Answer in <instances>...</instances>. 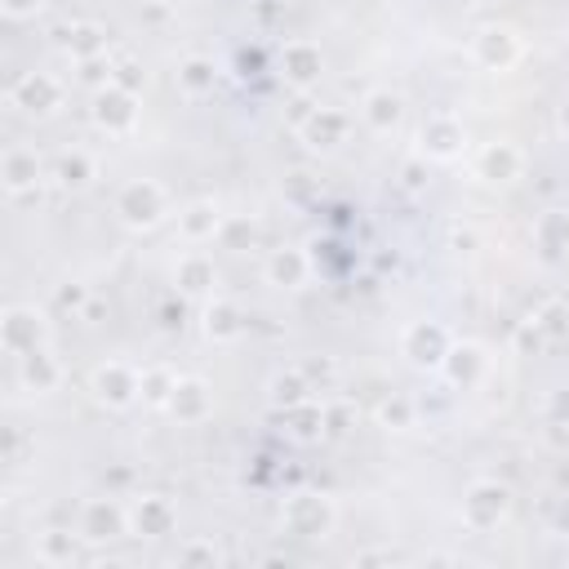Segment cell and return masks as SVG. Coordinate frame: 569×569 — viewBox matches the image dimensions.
<instances>
[{
	"label": "cell",
	"mask_w": 569,
	"mask_h": 569,
	"mask_svg": "<svg viewBox=\"0 0 569 569\" xmlns=\"http://www.w3.org/2000/svg\"><path fill=\"white\" fill-rule=\"evenodd\" d=\"M62 49L71 53V62L102 58V53H107V27H98V22H71V27L62 31Z\"/></svg>",
	"instance_id": "obj_26"
},
{
	"label": "cell",
	"mask_w": 569,
	"mask_h": 569,
	"mask_svg": "<svg viewBox=\"0 0 569 569\" xmlns=\"http://www.w3.org/2000/svg\"><path fill=\"white\" fill-rule=\"evenodd\" d=\"M58 307H62V311H76V316H84V307H89V289H84L80 280H67V284L58 289Z\"/></svg>",
	"instance_id": "obj_37"
},
{
	"label": "cell",
	"mask_w": 569,
	"mask_h": 569,
	"mask_svg": "<svg viewBox=\"0 0 569 569\" xmlns=\"http://www.w3.org/2000/svg\"><path fill=\"white\" fill-rule=\"evenodd\" d=\"M440 373L449 387H476L485 373H489V356L480 342H453L449 356L440 360Z\"/></svg>",
	"instance_id": "obj_23"
},
{
	"label": "cell",
	"mask_w": 569,
	"mask_h": 569,
	"mask_svg": "<svg viewBox=\"0 0 569 569\" xmlns=\"http://www.w3.org/2000/svg\"><path fill=\"white\" fill-rule=\"evenodd\" d=\"M347 133H351V116L338 107H316L298 124V138L307 151H338L347 142Z\"/></svg>",
	"instance_id": "obj_12"
},
{
	"label": "cell",
	"mask_w": 569,
	"mask_h": 569,
	"mask_svg": "<svg viewBox=\"0 0 569 569\" xmlns=\"http://www.w3.org/2000/svg\"><path fill=\"white\" fill-rule=\"evenodd\" d=\"M173 284H178V293H187V298H213V284H218L213 258L200 253V249H187V253L178 258V267H173Z\"/></svg>",
	"instance_id": "obj_24"
},
{
	"label": "cell",
	"mask_w": 569,
	"mask_h": 569,
	"mask_svg": "<svg viewBox=\"0 0 569 569\" xmlns=\"http://www.w3.org/2000/svg\"><path fill=\"white\" fill-rule=\"evenodd\" d=\"M218 240H222L227 249H244V244L253 240V218H244V213H227V222H222Z\"/></svg>",
	"instance_id": "obj_36"
},
{
	"label": "cell",
	"mask_w": 569,
	"mask_h": 569,
	"mask_svg": "<svg viewBox=\"0 0 569 569\" xmlns=\"http://www.w3.org/2000/svg\"><path fill=\"white\" fill-rule=\"evenodd\" d=\"M53 178H58V187H67V191H80V187H89V182L98 178V164H93V156H89V151L71 147V151H62V156H58V164H53Z\"/></svg>",
	"instance_id": "obj_29"
},
{
	"label": "cell",
	"mask_w": 569,
	"mask_h": 569,
	"mask_svg": "<svg viewBox=\"0 0 569 569\" xmlns=\"http://www.w3.org/2000/svg\"><path fill=\"white\" fill-rule=\"evenodd\" d=\"M413 400L409 396H387L382 405H378V422L387 427V431H409L413 427Z\"/></svg>",
	"instance_id": "obj_34"
},
{
	"label": "cell",
	"mask_w": 569,
	"mask_h": 569,
	"mask_svg": "<svg viewBox=\"0 0 569 569\" xmlns=\"http://www.w3.org/2000/svg\"><path fill=\"white\" fill-rule=\"evenodd\" d=\"M18 382H22L27 391H36V396L58 391V382H62V365H58V356H53L49 347H36V351L18 356Z\"/></svg>",
	"instance_id": "obj_25"
},
{
	"label": "cell",
	"mask_w": 569,
	"mask_h": 569,
	"mask_svg": "<svg viewBox=\"0 0 569 569\" xmlns=\"http://www.w3.org/2000/svg\"><path fill=\"white\" fill-rule=\"evenodd\" d=\"M280 76L293 89H311L325 76V49L316 40H284V49H280Z\"/></svg>",
	"instance_id": "obj_16"
},
{
	"label": "cell",
	"mask_w": 569,
	"mask_h": 569,
	"mask_svg": "<svg viewBox=\"0 0 569 569\" xmlns=\"http://www.w3.org/2000/svg\"><path fill=\"white\" fill-rule=\"evenodd\" d=\"M80 533H71V529H49V533H40V542H36V560L40 565H71L76 556H80Z\"/></svg>",
	"instance_id": "obj_30"
},
{
	"label": "cell",
	"mask_w": 569,
	"mask_h": 569,
	"mask_svg": "<svg viewBox=\"0 0 569 569\" xmlns=\"http://www.w3.org/2000/svg\"><path fill=\"white\" fill-rule=\"evenodd\" d=\"M76 533L89 542V547H107L116 538L129 533V507L116 502V498H89L76 516Z\"/></svg>",
	"instance_id": "obj_9"
},
{
	"label": "cell",
	"mask_w": 569,
	"mask_h": 569,
	"mask_svg": "<svg viewBox=\"0 0 569 569\" xmlns=\"http://www.w3.org/2000/svg\"><path fill=\"white\" fill-rule=\"evenodd\" d=\"M449 347H453V338H449V329L440 320H409L405 333H400V356L413 369H440Z\"/></svg>",
	"instance_id": "obj_10"
},
{
	"label": "cell",
	"mask_w": 569,
	"mask_h": 569,
	"mask_svg": "<svg viewBox=\"0 0 569 569\" xmlns=\"http://www.w3.org/2000/svg\"><path fill=\"white\" fill-rule=\"evenodd\" d=\"M178 529V507L164 493H138L129 502V533L138 538H164Z\"/></svg>",
	"instance_id": "obj_14"
},
{
	"label": "cell",
	"mask_w": 569,
	"mask_h": 569,
	"mask_svg": "<svg viewBox=\"0 0 569 569\" xmlns=\"http://www.w3.org/2000/svg\"><path fill=\"white\" fill-rule=\"evenodd\" d=\"M173 382H178V373H169V369H142V405H156V409H164L169 405V396H173Z\"/></svg>",
	"instance_id": "obj_33"
},
{
	"label": "cell",
	"mask_w": 569,
	"mask_h": 569,
	"mask_svg": "<svg viewBox=\"0 0 569 569\" xmlns=\"http://www.w3.org/2000/svg\"><path fill=\"white\" fill-rule=\"evenodd\" d=\"M178 422H187V427H196V422H204L209 413H213V387L204 382V378H191V373H182L178 382H173V396H169V405H164Z\"/></svg>",
	"instance_id": "obj_18"
},
{
	"label": "cell",
	"mask_w": 569,
	"mask_h": 569,
	"mask_svg": "<svg viewBox=\"0 0 569 569\" xmlns=\"http://www.w3.org/2000/svg\"><path fill=\"white\" fill-rule=\"evenodd\" d=\"M507 511H511V489H507L502 480L480 476V480L467 485V493H462V525H467L471 533L498 529V525L507 520Z\"/></svg>",
	"instance_id": "obj_4"
},
{
	"label": "cell",
	"mask_w": 569,
	"mask_h": 569,
	"mask_svg": "<svg viewBox=\"0 0 569 569\" xmlns=\"http://www.w3.org/2000/svg\"><path fill=\"white\" fill-rule=\"evenodd\" d=\"M178 565H218L222 560V551L213 547V538H187L182 547H178V556H173Z\"/></svg>",
	"instance_id": "obj_35"
},
{
	"label": "cell",
	"mask_w": 569,
	"mask_h": 569,
	"mask_svg": "<svg viewBox=\"0 0 569 569\" xmlns=\"http://www.w3.org/2000/svg\"><path fill=\"white\" fill-rule=\"evenodd\" d=\"M222 222H227V213H222L218 200H209V196L204 200H187L178 209V240L182 244H213Z\"/></svg>",
	"instance_id": "obj_15"
},
{
	"label": "cell",
	"mask_w": 569,
	"mask_h": 569,
	"mask_svg": "<svg viewBox=\"0 0 569 569\" xmlns=\"http://www.w3.org/2000/svg\"><path fill=\"white\" fill-rule=\"evenodd\" d=\"M0 347H4V356H27V351H36V347H49V316L40 311V307H9L4 316H0Z\"/></svg>",
	"instance_id": "obj_7"
},
{
	"label": "cell",
	"mask_w": 569,
	"mask_h": 569,
	"mask_svg": "<svg viewBox=\"0 0 569 569\" xmlns=\"http://www.w3.org/2000/svg\"><path fill=\"white\" fill-rule=\"evenodd\" d=\"M556 480H560V489L569 493V462H560V471H556Z\"/></svg>",
	"instance_id": "obj_44"
},
{
	"label": "cell",
	"mask_w": 569,
	"mask_h": 569,
	"mask_svg": "<svg viewBox=\"0 0 569 569\" xmlns=\"http://www.w3.org/2000/svg\"><path fill=\"white\" fill-rule=\"evenodd\" d=\"M311 378L302 373V369H284V373H276L271 382H267V400H271V409H293V405H302V400H311Z\"/></svg>",
	"instance_id": "obj_28"
},
{
	"label": "cell",
	"mask_w": 569,
	"mask_h": 569,
	"mask_svg": "<svg viewBox=\"0 0 569 569\" xmlns=\"http://www.w3.org/2000/svg\"><path fill=\"white\" fill-rule=\"evenodd\" d=\"M529 320L538 325V333H542L547 342H560V338H569V302H560V298L542 302V307H538Z\"/></svg>",
	"instance_id": "obj_32"
},
{
	"label": "cell",
	"mask_w": 569,
	"mask_h": 569,
	"mask_svg": "<svg viewBox=\"0 0 569 569\" xmlns=\"http://www.w3.org/2000/svg\"><path fill=\"white\" fill-rule=\"evenodd\" d=\"M89 391H93L98 405L124 413V409H133V405L142 400V369L129 365V360H102V365L89 373Z\"/></svg>",
	"instance_id": "obj_2"
},
{
	"label": "cell",
	"mask_w": 569,
	"mask_h": 569,
	"mask_svg": "<svg viewBox=\"0 0 569 569\" xmlns=\"http://www.w3.org/2000/svg\"><path fill=\"white\" fill-rule=\"evenodd\" d=\"M200 329H204V338L209 342H240L244 338V329H249V320H244V311L231 302V298H204V316H200Z\"/></svg>",
	"instance_id": "obj_21"
},
{
	"label": "cell",
	"mask_w": 569,
	"mask_h": 569,
	"mask_svg": "<svg viewBox=\"0 0 569 569\" xmlns=\"http://www.w3.org/2000/svg\"><path fill=\"white\" fill-rule=\"evenodd\" d=\"M547 422L551 427H569V387H560V391L547 396Z\"/></svg>",
	"instance_id": "obj_38"
},
{
	"label": "cell",
	"mask_w": 569,
	"mask_h": 569,
	"mask_svg": "<svg viewBox=\"0 0 569 569\" xmlns=\"http://www.w3.org/2000/svg\"><path fill=\"white\" fill-rule=\"evenodd\" d=\"M0 182L9 196H31L44 182V160L36 156V147H9L0 160Z\"/></svg>",
	"instance_id": "obj_17"
},
{
	"label": "cell",
	"mask_w": 569,
	"mask_h": 569,
	"mask_svg": "<svg viewBox=\"0 0 569 569\" xmlns=\"http://www.w3.org/2000/svg\"><path fill=\"white\" fill-rule=\"evenodd\" d=\"M360 120H365L369 133L391 138V133L400 129V120H405V98H400L396 89H369V93L360 98Z\"/></svg>",
	"instance_id": "obj_20"
},
{
	"label": "cell",
	"mask_w": 569,
	"mask_h": 569,
	"mask_svg": "<svg viewBox=\"0 0 569 569\" xmlns=\"http://www.w3.org/2000/svg\"><path fill=\"white\" fill-rule=\"evenodd\" d=\"M284 422H289V436L293 440H316L329 427L325 422V405H316V396L302 400V405H293V409H284Z\"/></svg>",
	"instance_id": "obj_31"
},
{
	"label": "cell",
	"mask_w": 569,
	"mask_h": 569,
	"mask_svg": "<svg viewBox=\"0 0 569 569\" xmlns=\"http://www.w3.org/2000/svg\"><path fill=\"white\" fill-rule=\"evenodd\" d=\"M333 520H338V511H333L329 493H316V489H298L280 507V529L293 538H325L333 529Z\"/></svg>",
	"instance_id": "obj_3"
},
{
	"label": "cell",
	"mask_w": 569,
	"mask_h": 569,
	"mask_svg": "<svg viewBox=\"0 0 569 569\" xmlns=\"http://www.w3.org/2000/svg\"><path fill=\"white\" fill-rule=\"evenodd\" d=\"M44 9V0H0V13L9 18V22H27V18H36Z\"/></svg>",
	"instance_id": "obj_39"
},
{
	"label": "cell",
	"mask_w": 569,
	"mask_h": 569,
	"mask_svg": "<svg viewBox=\"0 0 569 569\" xmlns=\"http://www.w3.org/2000/svg\"><path fill=\"white\" fill-rule=\"evenodd\" d=\"M62 98H67V89H62V80L53 71H22L9 84V107L22 111V116H36V120L53 116L62 107Z\"/></svg>",
	"instance_id": "obj_5"
},
{
	"label": "cell",
	"mask_w": 569,
	"mask_h": 569,
	"mask_svg": "<svg viewBox=\"0 0 569 569\" xmlns=\"http://www.w3.org/2000/svg\"><path fill=\"white\" fill-rule=\"evenodd\" d=\"M111 209H116V218H120L129 231H151L156 222H164L169 196H164V187H160L156 178H129V182L116 191Z\"/></svg>",
	"instance_id": "obj_1"
},
{
	"label": "cell",
	"mask_w": 569,
	"mask_h": 569,
	"mask_svg": "<svg viewBox=\"0 0 569 569\" xmlns=\"http://www.w3.org/2000/svg\"><path fill=\"white\" fill-rule=\"evenodd\" d=\"M116 84H124V89H133V93H138V89L147 84V76L138 71V62H129V58H124V62H116Z\"/></svg>",
	"instance_id": "obj_40"
},
{
	"label": "cell",
	"mask_w": 569,
	"mask_h": 569,
	"mask_svg": "<svg viewBox=\"0 0 569 569\" xmlns=\"http://www.w3.org/2000/svg\"><path fill=\"white\" fill-rule=\"evenodd\" d=\"M471 169H476L480 182L507 187V182H516V178L525 173V151H520L516 142H507V138H493V142H485V147L476 151Z\"/></svg>",
	"instance_id": "obj_13"
},
{
	"label": "cell",
	"mask_w": 569,
	"mask_h": 569,
	"mask_svg": "<svg viewBox=\"0 0 569 569\" xmlns=\"http://www.w3.org/2000/svg\"><path fill=\"white\" fill-rule=\"evenodd\" d=\"M533 249L547 267L569 258V209H542L533 222Z\"/></svg>",
	"instance_id": "obj_22"
},
{
	"label": "cell",
	"mask_w": 569,
	"mask_h": 569,
	"mask_svg": "<svg viewBox=\"0 0 569 569\" xmlns=\"http://www.w3.org/2000/svg\"><path fill=\"white\" fill-rule=\"evenodd\" d=\"M556 124H560V133H565V138H569V98H565V102H560V111H556Z\"/></svg>",
	"instance_id": "obj_43"
},
{
	"label": "cell",
	"mask_w": 569,
	"mask_h": 569,
	"mask_svg": "<svg viewBox=\"0 0 569 569\" xmlns=\"http://www.w3.org/2000/svg\"><path fill=\"white\" fill-rule=\"evenodd\" d=\"M525 44H520V31L507 27V22H485L476 36H471V62L485 67V71H511L520 62Z\"/></svg>",
	"instance_id": "obj_8"
},
{
	"label": "cell",
	"mask_w": 569,
	"mask_h": 569,
	"mask_svg": "<svg viewBox=\"0 0 569 569\" xmlns=\"http://www.w3.org/2000/svg\"><path fill=\"white\" fill-rule=\"evenodd\" d=\"M462 147H467V129H462V120H458V116L436 111V116H427V120H422V129H418V156H422V160L449 164V160H458V156H462Z\"/></svg>",
	"instance_id": "obj_11"
},
{
	"label": "cell",
	"mask_w": 569,
	"mask_h": 569,
	"mask_svg": "<svg viewBox=\"0 0 569 569\" xmlns=\"http://www.w3.org/2000/svg\"><path fill=\"white\" fill-rule=\"evenodd\" d=\"M453 244H458V249H462V244L471 249V244H476V231H467V227H453Z\"/></svg>",
	"instance_id": "obj_41"
},
{
	"label": "cell",
	"mask_w": 569,
	"mask_h": 569,
	"mask_svg": "<svg viewBox=\"0 0 569 569\" xmlns=\"http://www.w3.org/2000/svg\"><path fill=\"white\" fill-rule=\"evenodd\" d=\"M556 525H560V533H569V493L560 498V511H556Z\"/></svg>",
	"instance_id": "obj_42"
},
{
	"label": "cell",
	"mask_w": 569,
	"mask_h": 569,
	"mask_svg": "<svg viewBox=\"0 0 569 569\" xmlns=\"http://www.w3.org/2000/svg\"><path fill=\"white\" fill-rule=\"evenodd\" d=\"M138 93L133 89H124V84H102V89H93V98H89V116H93V124L102 129V133H111V138H120V133H133L138 129Z\"/></svg>",
	"instance_id": "obj_6"
},
{
	"label": "cell",
	"mask_w": 569,
	"mask_h": 569,
	"mask_svg": "<svg viewBox=\"0 0 569 569\" xmlns=\"http://www.w3.org/2000/svg\"><path fill=\"white\" fill-rule=\"evenodd\" d=\"M213 84H218V62L213 58L191 53V58L178 62V89L187 98H204V93H213Z\"/></svg>",
	"instance_id": "obj_27"
},
{
	"label": "cell",
	"mask_w": 569,
	"mask_h": 569,
	"mask_svg": "<svg viewBox=\"0 0 569 569\" xmlns=\"http://www.w3.org/2000/svg\"><path fill=\"white\" fill-rule=\"evenodd\" d=\"M262 276H267V284H276V289H302V284L311 280V253L298 249V244H280V249L267 253Z\"/></svg>",
	"instance_id": "obj_19"
}]
</instances>
